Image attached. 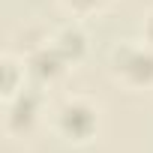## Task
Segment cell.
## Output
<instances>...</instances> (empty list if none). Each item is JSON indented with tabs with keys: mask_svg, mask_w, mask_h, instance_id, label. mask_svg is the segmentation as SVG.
I'll return each mask as SVG.
<instances>
[{
	"mask_svg": "<svg viewBox=\"0 0 153 153\" xmlns=\"http://www.w3.org/2000/svg\"><path fill=\"white\" fill-rule=\"evenodd\" d=\"M111 72L132 90H144L153 84V45L150 42H120L111 51Z\"/></svg>",
	"mask_w": 153,
	"mask_h": 153,
	"instance_id": "1",
	"label": "cell"
},
{
	"mask_svg": "<svg viewBox=\"0 0 153 153\" xmlns=\"http://www.w3.org/2000/svg\"><path fill=\"white\" fill-rule=\"evenodd\" d=\"M54 129L69 141H87L99 129V108L84 96H69L54 111Z\"/></svg>",
	"mask_w": 153,
	"mask_h": 153,
	"instance_id": "2",
	"label": "cell"
},
{
	"mask_svg": "<svg viewBox=\"0 0 153 153\" xmlns=\"http://www.w3.org/2000/svg\"><path fill=\"white\" fill-rule=\"evenodd\" d=\"M42 114V96L39 90H18L6 99V129L9 132H30L33 123Z\"/></svg>",
	"mask_w": 153,
	"mask_h": 153,
	"instance_id": "3",
	"label": "cell"
},
{
	"mask_svg": "<svg viewBox=\"0 0 153 153\" xmlns=\"http://www.w3.org/2000/svg\"><path fill=\"white\" fill-rule=\"evenodd\" d=\"M24 66H27V75H33L36 81H54L57 75L69 66V63H66V60H63V54L54 48V42L48 39L45 45H36V48L27 54Z\"/></svg>",
	"mask_w": 153,
	"mask_h": 153,
	"instance_id": "4",
	"label": "cell"
},
{
	"mask_svg": "<svg viewBox=\"0 0 153 153\" xmlns=\"http://www.w3.org/2000/svg\"><path fill=\"white\" fill-rule=\"evenodd\" d=\"M51 42H54V48L63 54V60H66V63L81 60V57H84V51H87V36H84V30H81L78 24H63L60 30H54Z\"/></svg>",
	"mask_w": 153,
	"mask_h": 153,
	"instance_id": "5",
	"label": "cell"
},
{
	"mask_svg": "<svg viewBox=\"0 0 153 153\" xmlns=\"http://www.w3.org/2000/svg\"><path fill=\"white\" fill-rule=\"evenodd\" d=\"M24 60H15L12 54H3V96H15L21 87H24Z\"/></svg>",
	"mask_w": 153,
	"mask_h": 153,
	"instance_id": "6",
	"label": "cell"
},
{
	"mask_svg": "<svg viewBox=\"0 0 153 153\" xmlns=\"http://www.w3.org/2000/svg\"><path fill=\"white\" fill-rule=\"evenodd\" d=\"M111 0H63V6L72 12V15H93L99 9H105Z\"/></svg>",
	"mask_w": 153,
	"mask_h": 153,
	"instance_id": "7",
	"label": "cell"
},
{
	"mask_svg": "<svg viewBox=\"0 0 153 153\" xmlns=\"http://www.w3.org/2000/svg\"><path fill=\"white\" fill-rule=\"evenodd\" d=\"M141 30H144V42H150V45H153V9L144 15V24H141Z\"/></svg>",
	"mask_w": 153,
	"mask_h": 153,
	"instance_id": "8",
	"label": "cell"
}]
</instances>
